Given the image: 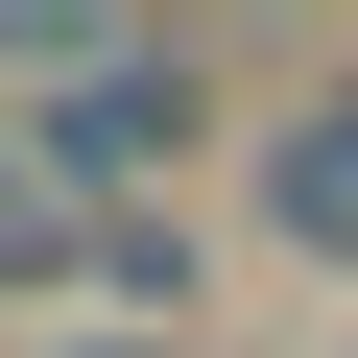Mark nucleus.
<instances>
[{
  "label": "nucleus",
  "instance_id": "f257e3e1",
  "mask_svg": "<svg viewBox=\"0 0 358 358\" xmlns=\"http://www.w3.org/2000/svg\"><path fill=\"white\" fill-rule=\"evenodd\" d=\"M192 120H215V72H192V48H72V120H48V167H72V192H143Z\"/></svg>",
  "mask_w": 358,
  "mask_h": 358
},
{
  "label": "nucleus",
  "instance_id": "f03ea898",
  "mask_svg": "<svg viewBox=\"0 0 358 358\" xmlns=\"http://www.w3.org/2000/svg\"><path fill=\"white\" fill-rule=\"evenodd\" d=\"M48 263H96V215H72V167L0 120V287H48Z\"/></svg>",
  "mask_w": 358,
  "mask_h": 358
},
{
  "label": "nucleus",
  "instance_id": "7ed1b4c3",
  "mask_svg": "<svg viewBox=\"0 0 358 358\" xmlns=\"http://www.w3.org/2000/svg\"><path fill=\"white\" fill-rule=\"evenodd\" d=\"M287 239H334V263H358V96H334V120L287 143Z\"/></svg>",
  "mask_w": 358,
  "mask_h": 358
}]
</instances>
